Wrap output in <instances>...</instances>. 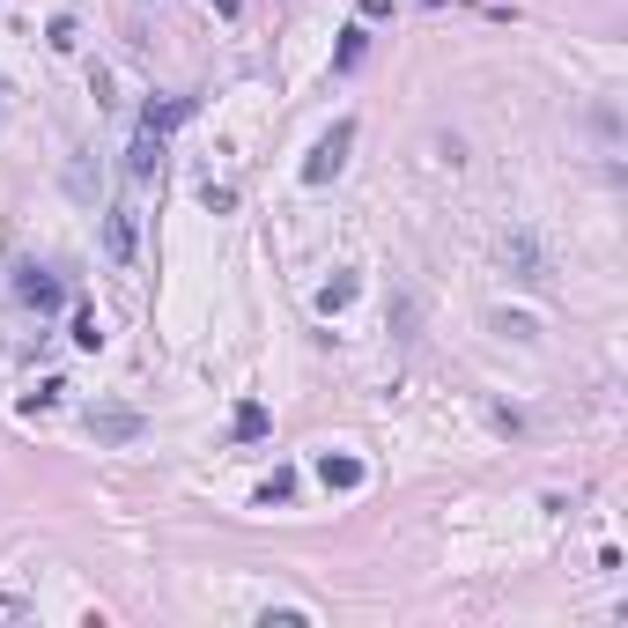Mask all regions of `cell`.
I'll use <instances>...</instances> for the list:
<instances>
[{
    "label": "cell",
    "mask_w": 628,
    "mask_h": 628,
    "mask_svg": "<svg viewBox=\"0 0 628 628\" xmlns=\"http://www.w3.org/2000/svg\"><path fill=\"white\" fill-rule=\"evenodd\" d=\"M89 436H97V444H133V436H141V414L133 407H89Z\"/></svg>",
    "instance_id": "obj_3"
},
{
    "label": "cell",
    "mask_w": 628,
    "mask_h": 628,
    "mask_svg": "<svg viewBox=\"0 0 628 628\" xmlns=\"http://www.w3.org/2000/svg\"><path fill=\"white\" fill-rule=\"evenodd\" d=\"M74 348H89V355L104 348V326H97V311H89V303L74 311Z\"/></svg>",
    "instance_id": "obj_12"
},
{
    "label": "cell",
    "mask_w": 628,
    "mask_h": 628,
    "mask_svg": "<svg viewBox=\"0 0 628 628\" xmlns=\"http://www.w3.org/2000/svg\"><path fill=\"white\" fill-rule=\"evenodd\" d=\"M363 52H370V30L355 23V30H340V52H333V67L348 74V67H363Z\"/></svg>",
    "instance_id": "obj_10"
},
{
    "label": "cell",
    "mask_w": 628,
    "mask_h": 628,
    "mask_svg": "<svg viewBox=\"0 0 628 628\" xmlns=\"http://www.w3.org/2000/svg\"><path fill=\"white\" fill-rule=\"evenodd\" d=\"M266 628H311V606H266Z\"/></svg>",
    "instance_id": "obj_13"
},
{
    "label": "cell",
    "mask_w": 628,
    "mask_h": 628,
    "mask_svg": "<svg viewBox=\"0 0 628 628\" xmlns=\"http://www.w3.org/2000/svg\"><path fill=\"white\" fill-rule=\"evenodd\" d=\"M318 481H326L333 496H355V488L370 481V466L355 459V451H326V459H318Z\"/></svg>",
    "instance_id": "obj_2"
},
{
    "label": "cell",
    "mask_w": 628,
    "mask_h": 628,
    "mask_svg": "<svg viewBox=\"0 0 628 628\" xmlns=\"http://www.w3.org/2000/svg\"><path fill=\"white\" fill-rule=\"evenodd\" d=\"M348 148H355V119H333L318 133V148L303 156V185H333L340 170H348Z\"/></svg>",
    "instance_id": "obj_1"
},
{
    "label": "cell",
    "mask_w": 628,
    "mask_h": 628,
    "mask_svg": "<svg viewBox=\"0 0 628 628\" xmlns=\"http://www.w3.org/2000/svg\"><path fill=\"white\" fill-rule=\"evenodd\" d=\"M82 45V30H74V15H60V23H52V52H74Z\"/></svg>",
    "instance_id": "obj_14"
},
{
    "label": "cell",
    "mask_w": 628,
    "mask_h": 628,
    "mask_svg": "<svg viewBox=\"0 0 628 628\" xmlns=\"http://www.w3.org/2000/svg\"><path fill=\"white\" fill-rule=\"evenodd\" d=\"M126 170H133V178H141V185L156 178V170H163V133H148V126L133 133V148H126Z\"/></svg>",
    "instance_id": "obj_6"
},
{
    "label": "cell",
    "mask_w": 628,
    "mask_h": 628,
    "mask_svg": "<svg viewBox=\"0 0 628 628\" xmlns=\"http://www.w3.org/2000/svg\"><path fill=\"white\" fill-rule=\"evenodd\" d=\"M185 119H193V97H163V104H148V111H141V126H148V133H170V126H185Z\"/></svg>",
    "instance_id": "obj_8"
},
{
    "label": "cell",
    "mask_w": 628,
    "mask_h": 628,
    "mask_svg": "<svg viewBox=\"0 0 628 628\" xmlns=\"http://www.w3.org/2000/svg\"><path fill=\"white\" fill-rule=\"evenodd\" d=\"M207 8H215L222 23H237V15H244V0H207Z\"/></svg>",
    "instance_id": "obj_16"
},
{
    "label": "cell",
    "mask_w": 628,
    "mask_h": 628,
    "mask_svg": "<svg viewBox=\"0 0 628 628\" xmlns=\"http://www.w3.org/2000/svg\"><path fill=\"white\" fill-rule=\"evenodd\" d=\"M289 496H296V473H289V466H274V473L259 481V503L274 510V503H289Z\"/></svg>",
    "instance_id": "obj_11"
},
{
    "label": "cell",
    "mask_w": 628,
    "mask_h": 628,
    "mask_svg": "<svg viewBox=\"0 0 628 628\" xmlns=\"http://www.w3.org/2000/svg\"><path fill=\"white\" fill-rule=\"evenodd\" d=\"M266 429H274V414H266L259 399H237V414H230V436H237V444H259Z\"/></svg>",
    "instance_id": "obj_7"
},
{
    "label": "cell",
    "mask_w": 628,
    "mask_h": 628,
    "mask_svg": "<svg viewBox=\"0 0 628 628\" xmlns=\"http://www.w3.org/2000/svg\"><path fill=\"white\" fill-rule=\"evenodd\" d=\"M104 259L133 266V207H111V215H104Z\"/></svg>",
    "instance_id": "obj_5"
},
{
    "label": "cell",
    "mask_w": 628,
    "mask_h": 628,
    "mask_svg": "<svg viewBox=\"0 0 628 628\" xmlns=\"http://www.w3.org/2000/svg\"><path fill=\"white\" fill-rule=\"evenodd\" d=\"M207 207H215V215H230V207H237V185H207V193H200Z\"/></svg>",
    "instance_id": "obj_15"
},
{
    "label": "cell",
    "mask_w": 628,
    "mask_h": 628,
    "mask_svg": "<svg viewBox=\"0 0 628 628\" xmlns=\"http://www.w3.org/2000/svg\"><path fill=\"white\" fill-rule=\"evenodd\" d=\"M399 8V0H363V15H392Z\"/></svg>",
    "instance_id": "obj_17"
},
{
    "label": "cell",
    "mask_w": 628,
    "mask_h": 628,
    "mask_svg": "<svg viewBox=\"0 0 628 628\" xmlns=\"http://www.w3.org/2000/svg\"><path fill=\"white\" fill-rule=\"evenodd\" d=\"M355 289H363L355 274H333L326 289H318V311H326V318H333V311H348V303H355Z\"/></svg>",
    "instance_id": "obj_9"
},
{
    "label": "cell",
    "mask_w": 628,
    "mask_h": 628,
    "mask_svg": "<svg viewBox=\"0 0 628 628\" xmlns=\"http://www.w3.org/2000/svg\"><path fill=\"white\" fill-rule=\"evenodd\" d=\"M0 89H8V82H0Z\"/></svg>",
    "instance_id": "obj_18"
},
{
    "label": "cell",
    "mask_w": 628,
    "mask_h": 628,
    "mask_svg": "<svg viewBox=\"0 0 628 628\" xmlns=\"http://www.w3.org/2000/svg\"><path fill=\"white\" fill-rule=\"evenodd\" d=\"M15 296H23L30 311H60V303H67V289L45 274V266H23V274H15Z\"/></svg>",
    "instance_id": "obj_4"
}]
</instances>
